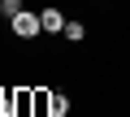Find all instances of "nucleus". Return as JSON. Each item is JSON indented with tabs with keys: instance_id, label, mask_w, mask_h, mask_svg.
<instances>
[{
	"instance_id": "obj_1",
	"label": "nucleus",
	"mask_w": 130,
	"mask_h": 117,
	"mask_svg": "<svg viewBox=\"0 0 130 117\" xmlns=\"http://www.w3.org/2000/svg\"><path fill=\"white\" fill-rule=\"evenodd\" d=\"M13 35H18V39H26V43H30V39H39V35H43L39 13H26V9H22V13L13 18Z\"/></svg>"
},
{
	"instance_id": "obj_2",
	"label": "nucleus",
	"mask_w": 130,
	"mask_h": 117,
	"mask_svg": "<svg viewBox=\"0 0 130 117\" xmlns=\"http://www.w3.org/2000/svg\"><path fill=\"white\" fill-rule=\"evenodd\" d=\"M39 22H43V35H61V30H65V18H61L56 9H43Z\"/></svg>"
},
{
	"instance_id": "obj_3",
	"label": "nucleus",
	"mask_w": 130,
	"mask_h": 117,
	"mask_svg": "<svg viewBox=\"0 0 130 117\" xmlns=\"http://www.w3.org/2000/svg\"><path fill=\"white\" fill-rule=\"evenodd\" d=\"M65 113H70V95L52 91V100H48V117H65Z\"/></svg>"
},
{
	"instance_id": "obj_4",
	"label": "nucleus",
	"mask_w": 130,
	"mask_h": 117,
	"mask_svg": "<svg viewBox=\"0 0 130 117\" xmlns=\"http://www.w3.org/2000/svg\"><path fill=\"white\" fill-rule=\"evenodd\" d=\"M48 100H52V91H30V108H35V117H48Z\"/></svg>"
},
{
	"instance_id": "obj_5",
	"label": "nucleus",
	"mask_w": 130,
	"mask_h": 117,
	"mask_svg": "<svg viewBox=\"0 0 130 117\" xmlns=\"http://www.w3.org/2000/svg\"><path fill=\"white\" fill-rule=\"evenodd\" d=\"M61 35L70 39V43H83V39H87V26H83V22H65V30H61Z\"/></svg>"
},
{
	"instance_id": "obj_6",
	"label": "nucleus",
	"mask_w": 130,
	"mask_h": 117,
	"mask_svg": "<svg viewBox=\"0 0 130 117\" xmlns=\"http://www.w3.org/2000/svg\"><path fill=\"white\" fill-rule=\"evenodd\" d=\"M22 9H26V5H22V0H0V13H5L9 22H13V18H18Z\"/></svg>"
}]
</instances>
